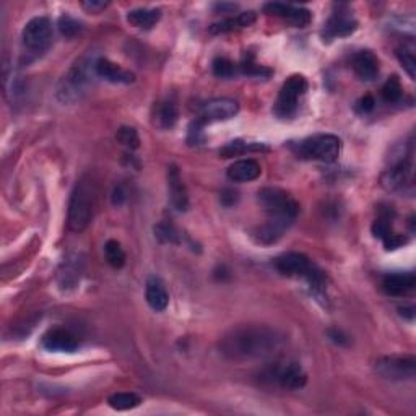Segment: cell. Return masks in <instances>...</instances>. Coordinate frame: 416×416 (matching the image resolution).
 <instances>
[{"mask_svg":"<svg viewBox=\"0 0 416 416\" xmlns=\"http://www.w3.org/2000/svg\"><path fill=\"white\" fill-rule=\"evenodd\" d=\"M415 286L416 278L412 272L388 273L382 280V290L391 296H407L415 290Z\"/></svg>","mask_w":416,"mask_h":416,"instance_id":"d6986e66","label":"cell"},{"mask_svg":"<svg viewBox=\"0 0 416 416\" xmlns=\"http://www.w3.org/2000/svg\"><path fill=\"white\" fill-rule=\"evenodd\" d=\"M107 2H96V0H91V2H82V7L90 13H100L101 10H105L107 7Z\"/></svg>","mask_w":416,"mask_h":416,"instance_id":"f35d334b","label":"cell"},{"mask_svg":"<svg viewBox=\"0 0 416 416\" xmlns=\"http://www.w3.org/2000/svg\"><path fill=\"white\" fill-rule=\"evenodd\" d=\"M237 192L234 191H225L221 194V202H223L226 207H231V205H234L237 202Z\"/></svg>","mask_w":416,"mask_h":416,"instance_id":"b9f144b4","label":"cell"},{"mask_svg":"<svg viewBox=\"0 0 416 416\" xmlns=\"http://www.w3.org/2000/svg\"><path fill=\"white\" fill-rule=\"evenodd\" d=\"M236 8H237V4H217L215 5V10H217V12H223V13L234 12Z\"/></svg>","mask_w":416,"mask_h":416,"instance_id":"ee69618b","label":"cell"},{"mask_svg":"<svg viewBox=\"0 0 416 416\" xmlns=\"http://www.w3.org/2000/svg\"><path fill=\"white\" fill-rule=\"evenodd\" d=\"M400 314L402 316H407L410 321H413L415 317V307L410 306V307H400Z\"/></svg>","mask_w":416,"mask_h":416,"instance_id":"f6af8a7d","label":"cell"},{"mask_svg":"<svg viewBox=\"0 0 416 416\" xmlns=\"http://www.w3.org/2000/svg\"><path fill=\"white\" fill-rule=\"evenodd\" d=\"M342 140L332 133H319L301 140L293 147L295 153L301 160L322 161V163H333L342 155Z\"/></svg>","mask_w":416,"mask_h":416,"instance_id":"8992f818","label":"cell"},{"mask_svg":"<svg viewBox=\"0 0 416 416\" xmlns=\"http://www.w3.org/2000/svg\"><path fill=\"white\" fill-rule=\"evenodd\" d=\"M382 242H384V246H386L387 251H393V249H398V247H402V246L407 244L408 239L405 236H402V234L392 233L391 236L386 237V239H384Z\"/></svg>","mask_w":416,"mask_h":416,"instance_id":"74e56055","label":"cell"},{"mask_svg":"<svg viewBox=\"0 0 416 416\" xmlns=\"http://www.w3.org/2000/svg\"><path fill=\"white\" fill-rule=\"evenodd\" d=\"M237 112H239V102L231 98H217L208 102H205L202 109H200V114L196 119L197 126L203 127L207 124L213 122H223L233 119Z\"/></svg>","mask_w":416,"mask_h":416,"instance_id":"7c38bea8","label":"cell"},{"mask_svg":"<svg viewBox=\"0 0 416 416\" xmlns=\"http://www.w3.org/2000/svg\"><path fill=\"white\" fill-rule=\"evenodd\" d=\"M286 337L267 326H239L220 340V353L231 361L272 358L285 347Z\"/></svg>","mask_w":416,"mask_h":416,"instance_id":"6da1fadb","label":"cell"},{"mask_svg":"<svg viewBox=\"0 0 416 416\" xmlns=\"http://www.w3.org/2000/svg\"><path fill=\"white\" fill-rule=\"evenodd\" d=\"M105 256L112 268H122L126 266V252L117 241L109 239L105 244Z\"/></svg>","mask_w":416,"mask_h":416,"instance_id":"83f0119b","label":"cell"},{"mask_svg":"<svg viewBox=\"0 0 416 416\" xmlns=\"http://www.w3.org/2000/svg\"><path fill=\"white\" fill-rule=\"evenodd\" d=\"M288 228H290L288 225L280 223V221L267 220L266 223L257 226V228L254 230L252 237L256 239V242H258V244L270 246V244H275V242H278L280 239H282Z\"/></svg>","mask_w":416,"mask_h":416,"instance_id":"7402d4cb","label":"cell"},{"mask_svg":"<svg viewBox=\"0 0 416 416\" xmlns=\"http://www.w3.org/2000/svg\"><path fill=\"white\" fill-rule=\"evenodd\" d=\"M140 403H142V398L133 392H117V393H112V396L107 398V405H109L112 410H116V412H127V410H133L137 408Z\"/></svg>","mask_w":416,"mask_h":416,"instance_id":"484cf974","label":"cell"},{"mask_svg":"<svg viewBox=\"0 0 416 416\" xmlns=\"http://www.w3.org/2000/svg\"><path fill=\"white\" fill-rule=\"evenodd\" d=\"M177 117H179V111H177L176 102L170 100L161 101L155 109V122L160 129H172L176 126Z\"/></svg>","mask_w":416,"mask_h":416,"instance_id":"d4e9b609","label":"cell"},{"mask_svg":"<svg viewBox=\"0 0 416 416\" xmlns=\"http://www.w3.org/2000/svg\"><path fill=\"white\" fill-rule=\"evenodd\" d=\"M328 337H331L335 343L338 345H347L348 343V337H345L342 331H337V328H331L328 331Z\"/></svg>","mask_w":416,"mask_h":416,"instance_id":"60d3db41","label":"cell"},{"mask_svg":"<svg viewBox=\"0 0 416 416\" xmlns=\"http://www.w3.org/2000/svg\"><path fill=\"white\" fill-rule=\"evenodd\" d=\"M384 186L388 191H407L413 187V143L403 145L398 158L393 161L392 166L384 172Z\"/></svg>","mask_w":416,"mask_h":416,"instance_id":"52a82bcc","label":"cell"},{"mask_svg":"<svg viewBox=\"0 0 416 416\" xmlns=\"http://www.w3.org/2000/svg\"><path fill=\"white\" fill-rule=\"evenodd\" d=\"M266 379L270 382L278 384L286 391H298L302 388L307 382V376L301 364L298 363H286V364H273L266 371Z\"/></svg>","mask_w":416,"mask_h":416,"instance_id":"8fae6325","label":"cell"},{"mask_svg":"<svg viewBox=\"0 0 416 416\" xmlns=\"http://www.w3.org/2000/svg\"><path fill=\"white\" fill-rule=\"evenodd\" d=\"M126 198H127L126 191H124V189L121 186L116 187L114 192H112V203H114V205H122L124 202H126Z\"/></svg>","mask_w":416,"mask_h":416,"instance_id":"7bdbcfd3","label":"cell"},{"mask_svg":"<svg viewBox=\"0 0 416 416\" xmlns=\"http://www.w3.org/2000/svg\"><path fill=\"white\" fill-rule=\"evenodd\" d=\"M145 298H147L148 306L156 312L165 311L170 304V295L165 283L158 277H150L145 286Z\"/></svg>","mask_w":416,"mask_h":416,"instance_id":"44dd1931","label":"cell"},{"mask_svg":"<svg viewBox=\"0 0 416 416\" xmlns=\"http://www.w3.org/2000/svg\"><path fill=\"white\" fill-rule=\"evenodd\" d=\"M263 12L267 15H272V17L283 18L293 26H298V28H304V26H307L312 21V13L309 10L293 7V5L290 4L270 2L263 5Z\"/></svg>","mask_w":416,"mask_h":416,"instance_id":"5bb4252c","label":"cell"},{"mask_svg":"<svg viewBox=\"0 0 416 416\" xmlns=\"http://www.w3.org/2000/svg\"><path fill=\"white\" fill-rule=\"evenodd\" d=\"M381 95H382L384 101H387V102H398L400 101V98H402V95H403V88H402V83H400L397 75H393V77H391L386 83H384Z\"/></svg>","mask_w":416,"mask_h":416,"instance_id":"836d02e7","label":"cell"},{"mask_svg":"<svg viewBox=\"0 0 416 416\" xmlns=\"http://www.w3.org/2000/svg\"><path fill=\"white\" fill-rule=\"evenodd\" d=\"M96 75L100 78L106 80L109 83H116V85H131L135 82V75L131 72V70L122 69L117 64L111 62L109 59L100 57L98 62H96Z\"/></svg>","mask_w":416,"mask_h":416,"instance_id":"e0dca14e","label":"cell"},{"mask_svg":"<svg viewBox=\"0 0 416 416\" xmlns=\"http://www.w3.org/2000/svg\"><path fill=\"white\" fill-rule=\"evenodd\" d=\"M161 20L158 8H135L127 13V21L135 28L151 30Z\"/></svg>","mask_w":416,"mask_h":416,"instance_id":"cb8c5ba5","label":"cell"},{"mask_svg":"<svg viewBox=\"0 0 416 416\" xmlns=\"http://www.w3.org/2000/svg\"><path fill=\"white\" fill-rule=\"evenodd\" d=\"M416 359L413 356H384L376 363V372L388 381H408L415 377Z\"/></svg>","mask_w":416,"mask_h":416,"instance_id":"30bf717a","label":"cell"},{"mask_svg":"<svg viewBox=\"0 0 416 416\" xmlns=\"http://www.w3.org/2000/svg\"><path fill=\"white\" fill-rule=\"evenodd\" d=\"M345 8H347V5H338V12H333L332 17L327 20L326 28H323V37H327V40L347 37L358 30V21Z\"/></svg>","mask_w":416,"mask_h":416,"instance_id":"4fadbf2b","label":"cell"},{"mask_svg":"<svg viewBox=\"0 0 416 416\" xmlns=\"http://www.w3.org/2000/svg\"><path fill=\"white\" fill-rule=\"evenodd\" d=\"M257 20L256 12H242L236 17L225 18L218 21V23H213L210 26L208 31L212 35H223V33H231V31L246 28V26H251L254 21Z\"/></svg>","mask_w":416,"mask_h":416,"instance_id":"603a6c76","label":"cell"},{"mask_svg":"<svg viewBox=\"0 0 416 416\" xmlns=\"http://www.w3.org/2000/svg\"><path fill=\"white\" fill-rule=\"evenodd\" d=\"M213 73L215 77L218 78H233L234 75L237 73V70H239V66H236L233 61H230V59L226 57H217L213 61Z\"/></svg>","mask_w":416,"mask_h":416,"instance_id":"e575fe53","label":"cell"},{"mask_svg":"<svg viewBox=\"0 0 416 416\" xmlns=\"http://www.w3.org/2000/svg\"><path fill=\"white\" fill-rule=\"evenodd\" d=\"M239 70L244 75H251V77H268V75L272 73V70L258 66L256 62V57H254V54L251 52L244 54L242 62L239 64Z\"/></svg>","mask_w":416,"mask_h":416,"instance_id":"4dcf8cb0","label":"cell"},{"mask_svg":"<svg viewBox=\"0 0 416 416\" xmlns=\"http://www.w3.org/2000/svg\"><path fill=\"white\" fill-rule=\"evenodd\" d=\"M41 345L54 353H73L78 350V340L66 328H51L41 338Z\"/></svg>","mask_w":416,"mask_h":416,"instance_id":"9a60e30c","label":"cell"},{"mask_svg":"<svg viewBox=\"0 0 416 416\" xmlns=\"http://www.w3.org/2000/svg\"><path fill=\"white\" fill-rule=\"evenodd\" d=\"M397 57L405 72L408 73V77L415 80L416 77V59H415V49L413 46H402L397 49Z\"/></svg>","mask_w":416,"mask_h":416,"instance_id":"1f68e13d","label":"cell"},{"mask_svg":"<svg viewBox=\"0 0 416 416\" xmlns=\"http://www.w3.org/2000/svg\"><path fill=\"white\" fill-rule=\"evenodd\" d=\"M116 138L119 143L124 145V147H127L129 150H137L140 147V137L133 127H127V126L121 127L116 133Z\"/></svg>","mask_w":416,"mask_h":416,"instance_id":"d590c367","label":"cell"},{"mask_svg":"<svg viewBox=\"0 0 416 416\" xmlns=\"http://www.w3.org/2000/svg\"><path fill=\"white\" fill-rule=\"evenodd\" d=\"M374 105L376 102L374 100H372V96H364V98H361L358 101V106L356 107H358L359 112H364L366 114V112H371L372 109H374Z\"/></svg>","mask_w":416,"mask_h":416,"instance_id":"ab89813d","label":"cell"},{"mask_svg":"<svg viewBox=\"0 0 416 416\" xmlns=\"http://www.w3.org/2000/svg\"><path fill=\"white\" fill-rule=\"evenodd\" d=\"M95 208V187L93 182L86 179H80L77 186L73 187L72 196L69 202L67 213V226L73 233H82L88 228L91 218H93Z\"/></svg>","mask_w":416,"mask_h":416,"instance_id":"277c9868","label":"cell"},{"mask_svg":"<svg viewBox=\"0 0 416 416\" xmlns=\"http://www.w3.org/2000/svg\"><path fill=\"white\" fill-rule=\"evenodd\" d=\"M167 191H170L171 205L177 212H186L189 208V194L187 187L182 181L181 171L176 165L167 167Z\"/></svg>","mask_w":416,"mask_h":416,"instance_id":"2e32d148","label":"cell"},{"mask_svg":"<svg viewBox=\"0 0 416 416\" xmlns=\"http://www.w3.org/2000/svg\"><path fill=\"white\" fill-rule=\"evenodd\" d=\"M57 26H59V31H61V35L69 37V40L78 36L83 31L82 21L73 18L72 15H69V13L61 15V18H59V21H57Z\"/></svg>","mask_w":416,"mask_h":416,"instance_id":"f546056e","label":"cell"},{"mask_svg":"<svg viewBox=\"0 0 416 416\" xmlns=\"http://www.w3.org/2000/svg\"><path fill=\"white\" fill-rule=\"evenodd\" d=\"M80 280V267L77 262H64L62 270L59 272V285L62 288H73Z\"/></svg>","mask_w":416,"mask_h":416,"instance_id":"f1b7e54d","label":"cell"},{"mask_svg":"<svg viewBox=\"0 0 416 416\" xmlns=\"http://www.w3.org/2000/svg\"><path fill=\"white\" fill-rule=\"evenodd\" d=\"M52 25L49 18L46 17L31 18L28 23L25 25L23 33H21L23 46L30 52L35 54H42L49 49L52 44Z\"/></svg>","mask_w":416,"mask_h":416,"instance_id":"9c48e42d","label":"cell"},{"mask_svg":"<svg viewBox=\"0 0 416 416\" xmlns=\"http://www.w3.org/2000/svg\"><path fill=\"white\" fill-rule=\"evenodd\" d=\"M351 67L356 77L364 82H372L379 75V59L371 51H359L351 59Z\"/></svg>","mask_w":416,"mask_h":416,"instance_id":"ac0fdd59","label":"cell"},{"mask_svg":"<svg viewBox=\"0 0 416 416\" xmlns=\"http://www.w3.org/2000/svg\"><path fill=\"white\" fill-rule=\"evenodd\" d=\"M155 237L165 244H181V234L172 225L160 223L155 226Z\"/></svg>","mask_w":416,"mask_h":416,"instance_id":"d6a6232c","label":"cell"},{"mask_svg":"<svg viewBox=\"0 0 416 416\" xmlns=\"http://www.w3.org/2000/svg\"><path fill=\"white\" fill-rule=\"evenodd\" d=\"M98 59L100 57H96L95 54L88 52L69 69V72L64 75L57 85L56 96L59 101L64 105H72V102L80 101L88 93L91 85H93V78L98 77L96 75Z\"/></svg>","mask_w":416,"mask_h":416,"instance_id":"7a4b0ae2","label":"cell"},{"mask_svg":"<svg viewBox=\"0 0 416 416\" xmlns=\"http://www.w3.org/2000/svg\"><path fill=\"white\" fill-rule=\"evenodd\" d=\"M275 267L285 277L304 278L309 283L317 298H323L326 295L327 275L319 268L309 257L299 252H288L280 256L275 261Z\"/></svg>","mask_w":416,"mask_h":416,"instance_id":"3957f363","label":"cell"},{"mask_svg":"<svg viewBox=\"0 0 416 416\" xmlns=\"http://www.w3.org/2000/svg\"><path fill=\"white\" fill-rule=\"evenodd\" d=\"M372 233H374L376 237H379V239H386L392 234V226H391V220L388 217H381L374 221V225H372Z\"/></svg>","mask_w":416,"mask_h":416,"instance_id":"8d00e7d4","label":"cell"},{"mask_svg":"<svg viewBox=\"0 0 416 416\" xmlns=\"http://www.w3.org/2000/svg\"><path fill=\"white\" fill-rule=\"evenodd\" d=\"M262 166L254 158L237 160L228 167L226 176L233 182H252L261 177Z\"/></svg>","mask_w":416,"mask_h":416,"instance_id":"ffe728a7","label":"cell"},{"mask_svg":"<svg viewBox=\"0 0 416 416\" xmlns=\"http://www.w3.org/2000/svg\"><path fill=\"white\" fill-rule=\"evenodd\" d=\"M268 148L263 143H247L242 142V140H234L220 150V155L223 158H233V156L244 155L247 151H267Z\"/></svg>","mask_w":416,"mask_h":416,"instance_id":"4316f807","label":"cell"},{"mask_svg":"<svg viewBox=\"0 0 416 416\" xmlns=\"http://www.w3.org/2000/svg\"><path fill=\"white\" fill-rule=\"evenodd\" d=\"M257 200L268 220L291 226L299 215V203L283 189L263 187L258 191Z\"/></svg>","mask_w":416,"mask_h":416,"instance_id":"5b68a950","label":"cell"},{"mask_svg":"<svg viewBox=\"0 0 416 416\" xmlns=\"http://www.w3.org/2000/svg\"><path fill=\"white\" fill-rule=\"evenodd\" d=\"M307 91V80L302 75H291L280 88L278 98L273 105L275 116L288 119L298 112L299 101Z\"/></svg>","mask_w":416,"mask_h":416,"instance_id":"ba28073f","label":"cell"}]
</instances>
